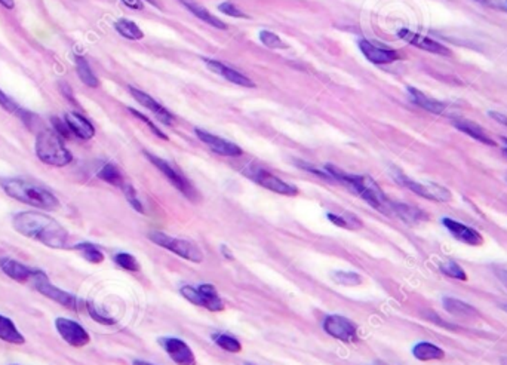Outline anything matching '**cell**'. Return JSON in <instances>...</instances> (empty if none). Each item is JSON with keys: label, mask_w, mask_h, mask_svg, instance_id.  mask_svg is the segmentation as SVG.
Instances as JSON below:
<instances>
[{"label": "cell", "mask_w": 507, "mask_h": 365, "mask_svg": "<svg viewBox=\"0 0 507 365\" xmlns=\"http://www.w3.org/2000/svg\"><path fill=\"white\" fill-rule=\"evenodd\" d=\"M14 229L28 239L41 242L49 248L63 250L68 242V233L52 217L46 214L26 211L18 213L12 219Z\"/></svg>", "instance_id": "6da1fadb"}, {"label": "cell", "mask_w": 507, "mask_h": 365, "mask_svg": "<svg viewBox=\"0 0 507 365\" xmlns=\"http://www.w3.org/2000/svg\"><path fill=\"white\" fill-rule=\"evenodd\" d=\"M325 170L331 174L334 180L346 184L353 193L361 196L368 205H371L372 208L386 215H392L393 202L387 198L384 192L381 190V187L377 184V181L371 179L370 175L347 174L334 165H326Z\"/></svg>", "instance_id": "7a4b0ae2"}, {"label": "cell", "mask_w": 507, "mask_h": 365, "mask_svg": "<svg viewBox=\"0 0 507 365\" xmlns=\"http://www.w3.org/2000/svg\"><path fill=\"white\" fill-rule=\"evenodd\" d=\"M0 186L12 199L27 204L34 208L54 211L59 208V201L46 190L45 187L24 179H5L0 180Z\"/></svg>", "instance_id": "3957f363"}, {"label": "cell", "mask_w": 507, "mask_h": 365, "mask_svg": "<svg viewBox=\"0 0 507 365\" xmlns=\"http://www.w3.org/2000/svg\"><path fill=\"white\" fill-rule=\"evenodd\" d=\"M36 155L46 165L66 166L73 161V155L64 146L55 131L43 130L36 138Z\"/></svg>", "instance_id": "277c9868"}, {"label": "cell", "mask_w": 507, "mask_h": 365, "mask_svg": "<svg viewBox=\"0 0 507 365\" xmlns=\"http://www.w3.org/2000/svg\"><path fill=\"white\" fill-rule=\"evenodd\" d=\"M148 239H150L153 244H156L157 246H162V248L177 254L178 257L186 259V260L192 262V263H202L203 262L202 251L199 250L197 245H195L190 241L178 239V238H174V236H169L163 232H152L150 235H148Z\"/></svg>", "instance_id": "5b68a950"}, {"label": "cell", "mask_w": 507, "mask_h": 365, "mask_svg": "<svg viewBox=\"0 0 507 365\" xmlns=\"http://www.w3.org/2000/svg\"><path fill=\"white\" fill-rule=\"evenodd\" d=\"M395 179L397 180V183H401L406 189H410L412 193L421 196L424 199H429L433 202H450L451 201V192L446 189V187L436 184V183H430V181H415L410 177H406L401 172L395 174Z\"/></svg>", "instance_id": "8992f818"}, {"label": "cell", "mask_w": 507, "mask_h": 365, "mask_svg": "<svg viewBox=\"0 0 507 365\" xmlns=\"http://www.w3.org/2000/svg\"><path fill=\"white\" fill-rule=\"evenodd\" d=\"M144 155H146L147 159L150 161L157 168V170L161 171L166 177V180L169 183H171L178 192H181L187 199L196 201V198H197L196 189L193 187V184L190 181H188V179H186V177L181 172H178L171 164L163 161L162 157L155 156V155L148 153V152H144Z\"/></svg>", "instance_id": "52a82bcc"}, {"label": "cell", "mask_w": 507, "mask_h": 365, "mask_svg": "<svg viewBox=\"0 0 507 365\" xmlns=\"http://www.w3.org/2000/svg\"><path fill=\"white\" fill-rule=\"evenodd\" d=\"M32 282L34 285V288L42 295H45V297L51 299L52 302L64 306V308H68L72 310H77V299L74 297V295L64 291V290L57 288L55 285L51 281H49L46 273H43L42 270H34Z\"/></svg>", "instance_id": "ba28073f"}, {"label": "cell", "mask_w": 507, "mask_h": 365, "mask_svg": "<svg viewBox=\"0 0 507 365\" xmlns=\"http://www.w3.org/2000/svg\"><path fill=\"white\" fill-rule=\"evenodd\" d=\"M324 330L331 337L341 340L344 343H356L357 342V327L341 315H330L324 321Z\"/></svg>", "instance_id": "9c48e42d"}, {"label": "cell", "mask_w": 507, "mask_h": 365, "mask_svg": "<svg viewBox=\"0 0 507 365\" xmlns=\"http://www.w3.org/2000/svg\"><path fill=\"white\" fill-rule=\"evenodd\" d=\"M55 328L58 334L61 335V339L70 344L73 348H83L91 342L89 333L82 327L81 324L68 319V318H57L55 319Z\"/></svg>", "instance_id": "30bf717a"}, {"label": "cell", "mask_w": 507, "mask_h": 365, "mask_svg": "<svg viewBox=\"0 0 507 365\" xmlns=\"http://www.w3.org/2000/svg\"><path fill=\"white\" fill-rule=\"evenodd\" d=\"M159 344L177 365H196V357L188 344L177 337H161Z\"/></svg>", "instance_id": "8fae6325"}, {"label": "cell", "mask_w": 507, "mask_h": 365, "mask_svg": "<svg viewBox=\"0 0 507 365\" xmlns=\"http://www.w3.org/2000/svg\"><path fill=\"white\" fill-rule=\"evenodd\" d=\"M397 34H399V37L404 39L405 42H408L410 45L421 49V51L430 52V54H435V55H441V57H450L453 54L451 49L446 48L444 43L437 42V41H435V39H430L427 36L411 32V30H408V28H402V30H399V33H397Z\"/></svg>", "instance_id": "7c38bea8"}, {"label": "cell", "mask_w": 507, "mask_h": 365, "mask_svg": "<svg viewBox=\"0 0 507 365\" xmlns=\"http://www.w3.org/2000/svg\"><path fill=\"white\" fill-rule=\"evenodd\" d=\"M251 179L255 183L260 184L261 187H264V189L270 190L273 193L284 195V196H297L298 195V189L294 184H290V183L281 180L279 177H276L266 170H261V168H257V170H254Z\"/></svg>", "instance_id": "4fadbf2b"}, {"label": "cell", "mask_w": 507, "mask_h": 365, "mask_svg": "<svg viewBox=\"0 0 507 365\" xmlns=\"http://www.w3.org/2000/svg\"><path fill=\"white\" fill-rule=\"evenodd\" d=\"M129 92H131V95L143 107L148 108V110H150L162 124L169 125V126L175 125V122H177L175 116L169 110H166V108L161 103H157L153 97H150L148 94L143 92L141 90H138V88H134V86H129Z\"/></svg>", "instance_id": "5bb4252c"}, {"label": "cell", "mask_w": 507, "mask_h": 365, "mask_svg": "<svg viewBox=\"0 0 507 365\" xmlns=\"http://www.w3.org/2000/svg\"><path fill=\"white\" fill-rule=\"evenodd\" d=\"M442 224L445 226V229L453 235V238L459 242L472 246H479L484 244L482 235L478 230L469 228V226H466L454 219H448V217L442 219Z\"/></svg>", "instance_id": "9a60e30c"}, {"label": "cell", "mask_w": 507, "mask_h": 365, "mask_svg": "<svg viewBox=\"0 0 507 365\" xmlns=\"http://www.w3.org/2000/svg\"><path fill=\"white\" fill-rule=\"evenodd\" d=\"M196 135H197L199 140H201L202 143H205L217 155L237 157V156H242V153H243L241 147L237 144H235L232 141H227V140H224V138L214 135L211 132H206L203 130H196Z\"/></svg>", "instance_id": "2e32d148"}, {"label": "cell", "mask_w": 507, "mask_h": 365, "mask_svg": "<svg viewBox=\"0 0 507 365\" xmlns=\"http://www.w3.org/2000/svg\"><path fill=\"white\" fill-rule=\"evenodd\" d=\"M359 49L361 52L364 54V57L366 58L368 61L377 64V66H383V64H392L397 60H401V54L397 51H393V49H384V48H379L372 45L371 42L365 41H359Z\"/></svg>", "instance_id": "e0dca14e"}, {"label": "cell", "mask_w": 507, "mask_h": 365, "mask_svg": "<svg viewBox=\"0 0 507 365\" xmlns=\"http://www.w3.org/2000/svg\"><path fill=\"white\" fill-rule=\"evenodd\" d=\"M203 61L208 67V70L214 72L215 75L218 76H223L226 81L232 82L235 85H239V86H243V88H255V83L251 81L250 77L242 75L241 72L235 70L233 67H228L220 61H215V60H210V58H203Z\"/></svg>", "instance_id": "ac0fdd59"}, {"label": "cell", "mask_w": 507, "mask_h": 365, "mask_svg": "<svg viewBox=\"0 0 507 365\" xmlns=\"http://www.w3.org/2000/svg\"><path fill=\"white\" fill-rule=\"evenodd\" d=\"M0 270L6 275L8 278L14 279L18 284L32 282L34 275V269H30L27 266L12 259H0Z\"/></svg>", "instance_id": "d6986e66"}, {"label": "cell", "mask_w": 507, "mask_h": 365, "mask_svg": "<svg viewBox=\"0 0 507 365\" xmlns=\"http://www.w3.org/2000/svg\"><path fill=\"white\" fill-rule=\"evenodd\" d=\"M453 124H454V126L457 128V130L461 131L466 135H469L470 138H473V140L479 141L485 146H493V147L497 146L494 138L488 132H486L479 124H476V122L469 121V119H454Z\"/></svg>", "instance_id": "ffe728a7"}, {"label": "cell", "mask_w": 507, "mask_h": 365, "mask_svg": "<svg viewBox=\"0 0 507 365\" xmlns=\"http://www.w3.org/2000/svg\"><path fill=\"white\" fill-rule=\"evenodd\" d=\"M66 124L70 128V131L73 132V135L82 138V140H91V138L95 135V130L92 124L89 122L86 117H83L82 115L70 112L66 115Z\"/></svg>", "instance_id": "44dd1931"}, {"label": "cell", "mask_w": 507, "mask_h": 365, "mask_svg": "<svg viewBox=\"0 0 507 365\" xmlns=\"http://www.w3.org/2000/svg\"><path fill=\"white\" fill-rule=\"evenodd\" d=\"M392 215H396L397 219H401L406 224H417L429 219L427 214L420 208H417V206H411L401 202L392 204Z\"/></svg>", "instance_id": "7402d4cb"}, {"label": "cell", "mask_w": 507, "mask_h": 365, "mask_svg": "<svg viewBox=\"0 0 507 365\" xmlns=\"http://www.w3.org/2000/svg\"><path fill=\"white\" fill-rule=\"evenodd\" d=\"M408 92H410V95L412 98V101L417 106H420L421 108H424V110L430 112L433 115H444L445 113L446 106L442 101L436 100V98H433L430 95H427L423 91L417 90V88H412V86L408 88Z\"/></svg>", "instance_id": "603a6c76"}, {"label": "cell", "mask_w": 507, "mask_h": 365, "mask_svg": "<svg viewBox=\"0 0 507 365\" xmlns=\"http://www.w3.org/2000/svg\"><path fill=\"white\" fill-rule=\"evenodd\" d=\"M199 294H201V300H202V308L211 310V312H221L224 310L226 304L223 302V299L220 297V294L217 293L215 287L212 284H201L197 287Z\"/></svg>", "instance_id": "cb8c5ba5"}, {"label": "cell", "mask_w": 507, "mask_h": 365, "mask_svg": "<svg viewBox=\"0 0 507 365\" xmlns=\"http://www.w3.org/2000/svg\"><path fill=\"white\" fill-rule=\"evenodd\" d=\"M444 303V308L446 309V312H450L451 315H454L455 318H460V319H475L479 317V312L476 310L473 306L467 304L459 299H454V297H445L442 300Z\"/></svg>", "instance_id": "d4e9b609"}, {"label": "cell", "mask_w": 507, "mask_h": 365, "mask_svg": "<svg viewBox=\"0 0 507 365\" xmlns=\"http://www.w3.org/2000/svg\"><path fill=\"white\" fill-rule=\"evenodd\" d=\"M181 3L184 5V8L187 9V11H190L195 17H197L199 19H202L203 23L210 24L214 28H218V30H227V24L223 23L221 19H218L214 14H211L210 11H208L206 8L197 5L196 2H193V0H181Z\"/></svg>", "instance_id": "484cf974"}, {"label": "cell", "mask_w": 507, "mask_h": 365, "mask_svg": "<svg viewBox=\"0 0 507 365\" xmlns=\"http://www.w3.org/2000/svg\"><path fill=\"white\" fill-rule=\"evenodd\" d=\"M412 355L419 361H441L445 358V352L430 342H420L412 348Z\"/></svg>", "instance_id": "4316f807"}, {"label": "cell", "mask_w": 507, "mask_h": 365, "mask_svg": "<svg viewBox=\"0 0 507 365\" xmlns=\"http://www.w3.org/2000/svg\"><path fill=\"white\" fill-rule=\"evenodd\" d=\"M0 340L11 344H24L26 337L19 333L17 325L12 319H9L3 315H0Z\"/></svg>", "instance_id": "83f0119b"}, {"label": "cell", "mask_w": 507, "mask_h": 365, "mask_svg": "<svg viewBox=\"0 0 507 365\" xmlns=\"http://www.w3.org/2000/svg\"><path fill=\"white\" fill-rule=\"evenodd\" d=\"M73 251L81 254L86 262L92 263V264H99V263L104 262V254H103V251L99 250L97 245H94L91 242H81V244H77V245L73 246Z\"/></svg>", "instance_id": "f1b7e54d"}, {"label": "cell", "mask_w": 507, "mask_h": 365, "mask_svg": "<svg viewBox=\"0 0 507 365\" xmlns=\"http://www.w3.org/2000/svg\"><path fill=\"white\" fill-rule=\"evenodd\" d=\"M115 28L116 32L129 39V41H141V39L144 37V33L140 27H138L134 21H131V19H119V21H116L115 24Z\"/></svg>", "instance_id": "f546056e"}, {"label": "cell", "mask_w": 507, "mask_h": 365, "mask_svg": "<svg viewBox=\"0 0 507 365\" xmlns=\"http://www.w3.org/2000/svg\"><path fill=\"white\" fill-rule=\"evenodd\" d=\"M98 177L103 181L112 184L115 187H121L125 184V179L121 172V170L115 165V164H106L101 170L98 171Z\"/></svg>", "instance_id": "4dcf8cb0"}, {"label": "cell", "mask_w": 507, "mask_h": 365, "mask_svg": "<svg viewBox=\"0 0 507 365\" xmlns=\"http://www.w3.org/2000/svg\"><path fill=\"white\" fill-rule=\"evenodd\" d=\"M328 220H330L332 224L338 226V228L343 229H350V230H356L362 228V221L357 219L355 214H332L328 213Z\"/></svg>", "instance_id": "1f68e13d"}, {"label": "cell", "mask_w": 507, "mask_h": 365, "mask_svg": "<svg viewBox=\"0 0 507 365\" xmlns=\"http://www.w3.org/2000/svg\"><path fill=\"white\" fill-rule=\"evenodd\" d=\"M76 70L81 81L89 88H98L99 82L83 57H76Z\"/></svg>", "instance_id": "d6a6232c"}, {"label": "cell", "mask_w": 507, "mask_h": 365, "mask_svg": "<svg viewBox=\"0 0 507 365\" xmlns=\"http://www.w3.org/2000/svg\"><path fill=\"white\" fill-rule=\"evenodd\" d=\"M211 339L214 340V343L217 344L218 348H221L226 352L230 353H239L242 351V344L241 342L232 337V335L224 334V333H214L211 335Z\"/></svg>", "instance_id": "836d02e7"}, {"label": "cell", "mask_w": 507, "mask_h": 365, "mask_svg": "<svg viewBox=\"0 0 507 365\" xmlns=\"http://www.w3.org/2000/svg\"><path fill=\"white\" fill-rule=\"evenodd\" d=\"M115 262H116V264L119 266V268H122L123 270L132 272V273L140 270V264H138V260L134 257L132 254L119 253V254L115 255Z\"/></svg>", "instance_id": "e575fe53"}, {"label": "cell", "mask_w": 507, "mask_h": 365, "mask_svg": "<svg viewBox=\"0 0 507 365\" xmlns=\"http://www.w3.org/2000/svg\"><path fill=\"white\" fill-rule=\"evenodd\" d=\"M441 272L446 276H450V278H454V279H459V281H466L467 279V275H466L464 269L461 268L459 263L453 262V260L444 262L441 264Z\"/></svg>", "instance_id": "d590c367"}, {"label": "cell", "mask_w": 507, "mask_h": 365, "mask_svg": "<svg viewBox=\"0 0 507 365\" xmlns=\"http://www.w3.org/2000/svg\"><path fill=\"white\" fill-rule=\"evenodd\" d=\"M258 37H260V42L270 48V49H286L288 45L282 41V39L277 36L276 33L273 32H268V30H261L260 34H258Z\"/></svg>", "instance_id": "8d00e7d4"}, {"label": "cell", "mask_w": 507, "mask_h": 365, "mask_svg": "<svg viewBox=\"0 0 507 365\" xmlns=\"http://www.w3.org/2000/svg\"><path fill=\"white\" fill-rule=\"evenodd\" d=\"M0 106H2L8 113L19 116L21 119H26V116H27V115H24L26 112L23 110L21 107L18 106V103L15 100H12L11 97H8L2 90H0Z\"/></svg>", "instance_id": "74e56055"}, {"label": "cell", "mask_w": 507, "mask_h": 365, "mask_svg": "<svg viewBox=\"0 0 507 365\" xmlns=\"http://www.w3.org/2000/svg\"><path fill=\"white\" fill-rule=\"evenodd\" d=\"M332 278L338 284L346 285V287H356V285L362 284L361 275H357L355 272H335L332 275Z\"/></svg>", "instance_id": "f35d334b"}, {"label": "cell", "mask_w": 507, "mask_h": 365, "mask_svg": "<svg viewBox=\"0 0 507 365\" xmlns=\"http://www.w3.org/2000/svg\"><path fill=\"white\" fill-rule=\"evenodd\" d=\"M122 192H123V195H125L126 201L129 202V205H131L132 208H134L137 213L144 214L143 204L140 202V199H138V196H137V192H135L134 187H132L131 184H129V183H125V184L122 186Z\"/></svg>", "instance_id": "ab89813d"}, {"label": "cell", "mask_w": 507, "mask_h": 365, "mask_svg": "<svg viewBox=\"0 0 507 365\" xmlns=\"http://www.w3.org/2000/svg\"><path fill=\"white\" fill-rule=\"evenodd\" d=\"M218 11L223 12L227 17H232V18H245V19L250 18V15H246L242 11V9L239 6H236L233 2H223V3H220V5H218Z\"/></svg>", "instance_id": "60d3db41"}, {"label": "cell", "mask_w": 507, "mask_h": 365, "mask_svg": "<svg viewBox=\"0 0 507 365\" xmlns=\"http://www.w3.org/2000/svg\"><path fill=\"white\" fill-rule=\"evenodd\" d=\"M128 110H129V113H132L135 117H138V119L143 121L148 128H150V131H152L155 135H157L159 138H162V140H165V141L168 140V135H166L163 131L159 130V128H157V126H156L150 119H148L147 116H144V115H143V113H140V112H137L135 108H131V107H129Z\"/></svg>", "instance_id": "b9f144b4"}, {"label": "cell", "mask_w": 507, "mask_h": 365, "mask_svg": "<svg viewBox=\"0 0 507 365\" xmlns=\"http://www.w3.org/2000/svg\"><path fill=\"white\" fill-rule=\"evenodd\" d=\"M181 295L187 300L193 303L195 306H201L202 308V300H201V294H199L197 288L195 287H190V285H184V287L181 288Z\"/></svg>", "instance_id": "7bdbcfd3"}, {"label": "cell", "mask_w": 507, "mask_h": 365, "mask_svg": "<svg viewBox=\"0 0 507 365\" xmlns=\"http://www.w3.org/2000/svg\"><path fill=\"white\" fill-rule=\"evenodd\" d=\"M88 312L91 313V317H92L97 322H99V324H104V325H113V324L116 322L113 318H108V317H106V315H103L101 312H99L98 309H95L91 303H88Z\"/></svg>", "instance_id": "ee69618b"}, {"label": "cell", "mask_w": 507, "mask_h": 365, "mask_svg": "<svg viewBox=\"0 0 507 365\" xmlns=\"http://www.w3.org/2000/svg\"><path fill=\"white\" fill-rule=\"evenodd\" d=\"M52 124H54V126H55V132H57L59 137H61V138H70V135L73 134V132L70 131V128H68V125H67V124H64L63 121L57 119V117H52Z\"/></svg>", "instance_id": "f6af8a7d"}, {"label": "cell", "mask_w": 507, "mask_h": 365, "mask_svg": "<svg viewBox=\"0 0 507 365\" xmlns=\"http://www.w3.org/2000/svg\"><path fill=\"white\" fill-rule=\"evenodd\" d=\"M486 8L497 9V11H506L507 12V0H475Z\"/></svg>", "instance_id": "bcb514c9"}, {"label": "cell", "mask_w": 507, "mask_h": 365, "mask_svg": "<svg viewBox=\"0 0 507 365\" xmlns=\"http://www.w3.org/2000/svg\"><path fill=\"white\" fill-rule=\"evenodd\" d=\"M488 115H490L491 119H494L495 122H499V124L507 126V115H503L500 112H490Z\"/></svg>", "instance_id": "7dc6e473"}, {"label": "cell", "mask_w": 507, "mask_h": 365, "mask_svg": "<svg viewBox=\"0 0 507 365\" xmlns=\"http://www.w3.org/2000/svg\"><path fill=\"white\" fill-rule=\"evenodd\" d=\"M122 3L126 5L128 8H131V9H143L144 8L143 0H122Z\"/></svg>", "instance_id": "c3c4849f"}, {"label": "cell", "mask_w": 507, "mask_h": 365, "mask_svg": "<svg viewBox=\"0 0 507 365\" xmlns=\"http://www.w3.org/2000/svg\"><path fill=\"white\" fill-rule=\"evenodd\" d=\"M221 253H223V255H224V257H226L227 260H233V259H235V257H233V254H232V251L228 250L226 245H221Z\"/></svg>", "instance_id": "681fc988"}, {"label": "cell", "mask_w": 507, "mask_h": 365, "mask_svg": "<svg viewBox=\"0 0 507 365\" xmlns=\"http://www.w3.org/2000/svg\"><path fill=\"white\" fill-rule=\"evenodd\" d=\"M0 5L6 9H12L15 6V2L14 0H0Z\"/></svg>", "instance_id": "f907efd6"}, {"label": "cell", "mask_w": 507, "mask_h": 365, "mask_svg": "<svg viewBox=\"0 0 507 365\" xmlns=\"http://www.w3.org/2000/svg\"><path fill=\"white\" fill-rule=\"evenodd\" d=\"M132 365H155V364H150V362H146V361H140V359H135L132 362Z\"/></svg>", "instance_id": "816d5d0a"}, {"label": "cell", "mask_w": 507, "mask_h": 365, "mask_svg": "<svg viewBox=\"0 0 507 365\" xmlns=\"http://www.w3.org/2000/svg\"><path fill=\"white\" fill-rule=\"evenodd\" d=\"M371 365H397V364H392V362H387V361H375Z\"/></svg>", "instance_id": "f5cc1de1"}, {"label": "cell", "mask_w": 507, "mask_h": 365, "mask_svg": "<svg viewBox=\"0 0 507 365\" xmlns=\"http://www.w3.org/2000/svg\"><path fill=\"white\" fill-rule=\"evenodd\" d=\"M501 140H503V141H504V144H506V147L503 149V152H504V155L507 156V138H506V137H501Z\"/></svg>", "instance_id": "db71d44e"}, {"label": "cell", "mask_w": 507, "mask_h": 365, "mask_svg": "<svg viewBox=\"0 0 507 365\" xmlns=\"http://www.w3.org/2000/svg\"><path fill=\"white\" fill-rule=\"evenodd\" d=\"M501 365H507V357L501 359Z\"/></svg>", "instance_id": "11a10c76"}, {"label": "cell", "mask_w": 507, "mask_h": 365, "mask_svg": "<svg viewBox=\"0 0 507 365\" xmlns=\"http://www.w3.org/2000/svg\"><path fill=\"white\" fill-rule=\"evenodd\" d=\"M243 365H254V364H251V362H245Z\"/></svg>", "instance_id": "9f6ffc18"}, {"label": "cell", "mask_w": 507, "mask_h": 365, "mask_svg": "<svg viewBox=\"0 0 507 365\" xmlns=\"http://www.w3.org/2000/svg\"><path fill=\"white\" fill-rule=\"evenodd\" d=\"M504 310H506V312H507V306H504Z\"/></svg>", "instance_id": "6f0895ef"}, {"label": "cell", "mask_w": 507, "mask_h": 365, "mask_svg": "<svg viewBox=\"0 0 507 365\" xmlns=\"http://www.w3.org/2000/svg\"><path fill=\"white\" fill-rule=\"evenodd\" d=\"M12 365H17V364H12Z\"/></svg>", "instance_id": "680465c9"}, {"label": "cell", "mask_w": 507, "mask_h": 365, "mask_svg": "<svg viewBox=\"0 0 507 365\" xmlns=\"http://www.w3.org/2000/svg\"><path fill=\"white\" fill-rule=\"evenodd\" d=\"M506 180H507V177H506Z\"/></svg>", "instance_id": "91938a15"}]
</instances>
